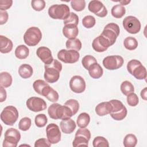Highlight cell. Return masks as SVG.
Returning a JSON list of instances; mask_svg holds the SVG:
<instances>
[{"instance_id":"6da1fadb","label":"cell","mask_w":147,"mask_h":147,"mask_svg":"<svg viewBox=\"0 0 147 147\" xmlns=\"http://www.w3.org/2000/svg\"><path fill=\"white\" fill-rule=\"evenodd\" d=\"M48 113L50 118L53 119H65L73 116L71 109L65 105H61L55 103L52 104L48 109Z\"/></svg>"},{"instance_id":"7a4b0ae2","label":"cell","mask_w":147,"mask_h":147,"mask_svg":"<svg viewBox=\"0 0 147 147\" xmlns=\"http://www.w3.org/2000/svg\"><path fill=\"white\" fill-rule=\"evenodd\" d=\"M44 77L47 82L53 83L57 82L60 77V72L62 69V64L57 60L53 59L52 62L44 65Z\"/></svg>"},{"instance_id":"3957f363","label":"cell","mask_w":147,"mask_h":147,"mask_svg":"<svg viewBox=\"0 0 147 147\" xmlns=\"http://www.w3.org/2000/svg\"><path fill=\"white\" fill-rule=\"evenodd\" d=\"M127 70L137 79L143 80L146 78V69L138 60H130L127 64Z\"/></svg>"},{"instance_id":"277c9868","label":"cell","mask_w":147,"mask_h":147,"mask_svg":"<svg viewBox=\"0 0 147 147\" xmlns=\"http://www.w3.org/2000/svg\"><path fill=\"white\" fill-rule=\"evenodd\" d=\"M70 13L69 7L65 4H55L48 9L49 16L55 20H65Z\"/></svg>"},{"instance_id":"5b68a950","label":"cell","mask_w":147,"mask_h":147,"mask_svg":"<svg viewBox=\"0 0 147 147\" xmlns=\"http://www.w3.org/2000/svg\"><path fill=\"white\" fill-rule=\"evenodd\" d=\"M42 38V33L40 29L36 26L28 28L24 35L25 43L30 47L37 45Z\"/></svg>"},{"instance_id":"8992f818","label":"cell","mask_w":147,"mask_h":147,"mask_svg":"<svg viewBox=\"0 0 147 147\" xmlns=\"http://www.w3.org/2000/svg\"><path fill=\"white\" fill-rule=\"evenodd\" d=\"M112 106V110L110 113V116L115 121H121L127 115V111L122 102L117 99L109 101Z\"/></svg>"},{"instance_id":"52a82bcc","label":"cell","mask_w":147,"mask_h":147,"mask_svg":"<svg viewBox=\"0 0 147 147\" xmlns=\"http://www.w3.org/2000/svg\"><path fill=\"white\" fill-rule=\"evenodd\" d=\"M18 111L13 106L5 107L1 113V119L6 125H13L18 118Z\"/></svg>"},{"instance_id":"ba28073f","label":"cell","mask_w":147,"mask_h":147,"mask_svg":"<svg viewBox=\"0 0 147 147\" xmlns=\"http://www.w3.org/2000/svg\"><path fill=\"white\" fill-rule=\"evenodd\" d=\"M3 147H16L21 138L20 131L14 128H9L5 133Z\"/></svg>"},{"instance_id":"9c48e42d","label":"cell","mask_w":147,"mask_h":147,"mask_svg":"<svg viewBox=\"0 0 147 147\" xmlns=\"http://www.w3.org/2000/svg\"><path fill=\"white\" fill-rule=\"evenodd\" d=\"M120 33L119 26L113 22L107 24L100 35L105 37L113 45L116 41Z\"/></svg>"},{"instance_id":"30bf717a","label":"cell","mask_w":147,"mask_h":147,"mask_svg":"<svg viewBox=\"0 0 147 147\" xmlns=\"http://www.w3.org/2000/svg\"><path fill=\"white\" fill-rule=\"evenodd\" d=\"M91 138L90 131L84 127L79 129L75 135V138L72 142V145L74 147L80 146H88V141Z\"/></svg>"},{"instance_id":"8fae6325","label":"cell","mask_w":147,"mask_h":147,"mask_svg":"<svg viewBox=\"0 0 147 147\" xmlns=\"http://www.w3.org/2000/svg\"><path fill=\"white\" fill-rule=\"evenodd\" d=\"M58 59L64 63L72 64L77 62L80 57L78 51L71 49H61L57 53Z\"/></svg>"},{"instance_id":"7c38bea8","label":"cell","mask_w":147,"mask_h":147,"mask_svg":"<svg viewBox=\"0 0 147 147\" xmlns=\"http://www.w3.org/2000/svg\"><path fill=\"white\" fill-rule=\"evenodd\" d=\"M122 25L124 29L130 34L138 33L141 29L140 21L132 16L126 17L123 20Z\"/></svg>"},{"instance_id":"4fadbf2b","label":"cell","mask_w":147,"mask_h":147,"mask_svg":"<svg viewBox=\"0 0 147 147\" xmlns=\"http://www.w3.org/2000/svg\"><path fill=\"white\" fill-rule=\"evenodd\" d=\"M123 57L119 55L108 56L105 57L102 63L105 68L109 70H115L121 68L123 64Z\"/></svg>"},{"instance_id":"5bb4252c","label":"cell","mask_w":147,"mask_h":147,"mask_svg":"<svg viewBox=\"0 0 147 147\" xmlns=\"http://www.w3.org/2000/svg\"><path fill=\"white\" fill-rule=\"evenodd\" d=\"M46 133L47 139L52 144L58 143L61 140V131L58 125L54 123L49 124L46 127Z\"/></svg>"},{"instance_id":"9a60e30c","label":"cell","mask_w":147,"mask_h":147,"mask_svg":"<svg viewBox=\"0 0 147 147\" xmlns=\"http://www.w3.org/2000/svg\"><path fill=\"white\" fill-rule=\"evenodd\" d=\"M26 105L27 107L33 112L43 111L47 108L46 102L43 99L36 96H32L28 99Z\"/></svg>"},{"instance_id":"2e32d148","label":"cell","mask_w":147,"mask_h":147,"mask_svg":"<svg viewBox=\"0 0 147 147\" xmlns=\"http://www.w3.org/2000/svg\"><path fill=\"white\" fill-rule=\"evenodd\" d=\"M90 11L99 17H105L107 14V10L105 6L100 1H91L88 6Z\"/></svg>"},{"instance_id":"e0dca14e","label":"cell","mask_w":147,"mask_h":147,"mask_svg":"<svg viewBox=\"0 0 147 147\" xmlns=\"http://www.w3.org/2000/svg\"><path fill=\"white\" fill-rule=\"evenodd\" d=\"M86 82L84 79L79 75H75L71 78L69 81V87L75 93L80 94L86 90Z\"/></svg>"},{"instance_id":"ac0fdd59","label":"cell","mask_w":147,"mask_h":147,"mask_svg":"<svg viewBox=\"0 0 147 147\" xmlns=\"http://www.w3.org/2000/svg\"><path fill=\"white\" fill-rule=\"evenodd\" d=\"M111 45L110 42L103 36L99 35L93 40L92 47L94 51L98 52L106 51Z\"/></svg>"},{"instance_id":"d6986e66","label":"cell","mask_w":147,"mask_h":147,"mask_svg":"<svg viewBox=\"0 0 147 147\" xmlns=\"http://www.w3.org/2000/svg\"><path fill=\"white\" fill-rule=\"evenodd\" d=\"M36 55L45 65L51 64L53 60L52 52L48 47H39L36 51Z\"/></svg>"},{"instance_id":"ffe728a7","label":"cell","mask_w":147,"mask_h":147,"mask_svg":"<svg viewBox=\"0 0 147 147\" xmlns=\"http://www.w3.org/2000/svg\"><path fill=\"white\" fill-rule=\"evenodd\" d=\"M76 123L75 121L70 118L63 119L60 123V127L62 131L65 134H71L76 129Z\"/></svg>"},{"instance_id":"44dd1931","label":"cell","mask_w":147,"mask_h":147,"mask_svg":"<svg viewBox=\"0 0 147 147\" xmlns=\"http://www.w3.org/2000/svg\"><path fill=\"white\" fill-rule=\"evenodd\" d=\"M41 95L45 96L50 102H56L59 100V95L57 92L52 88L49 85L46 86L42 90Z\"/></svg>"},{"instance_id":"7402d4cb","label":"cell","mask_w":147,"mask_h":147,"mask_svg":"<svg viewBox=\"0 0 147 147\" xmlns=\"http://www.w3.org/2000/svg\"><path fill=\"white\" fill-rule=\"evenodd\" d=\"M112 109V106L109 102H103L97 105L95 111L98 115L102 117L110 114Z\"/></svg>"},{"instance_id":"603a6c76","label":"cell","mask_w":147,"mask_h":147,"mask_svg":"<svg viewBox=\"0 0 147 147\" xmlns=\"http://www.w3.org/2000/svg\"><path fill=\"white\" fill-rule=\"evenodd\" d=\"M79 29L77 26L74 25H66L63 28V34L68 39L75 38L78 35Z\"/></svg>"},{"instance_id":"cb8c5ba5","label":"cell","mask_w":147,"mask_h":147,"mask_svg":"<svg viewBox=\"0 0 147 147\" xmlns=\"http://www.w3.org/2000/svg\"><path fill=\"white\" fill-rule=\"evenodd\" d=\"M0 51L2 53H7L11 52L13 47L11 40L6 36H0Z\"/></svg>"},{"instance_id":"d4e9b609","label":"cell","mask_w":147,"mask_h":147,"mask_svg":"<svg viewBox=\"0 0 147 147\" xmlns=\"http://www.w3.org/2000/svg\"><path fill=\"white\" fill-rule=\"evenodd\" d=\"M88 71L90 76L93 79H99L103 75V74L102 68L98 63L92 64L89 67Z\"/></svg>"},{"instance_id":"484cf974","label":"cell","mask_w":147,"mask_h":147,"mask_svg":"<svg viewBox=\"0 0 147 147\" xmlns=\"http://www.w3.org/2000/svg\"><path fill=\"white\" fill-rule=\"evenodd\" d=\"M33 72L32 67L28 64H23L18 68V74L23 79L30 78L33 75Z\"/></svg>"},{"instance_id":"4316f807","label":"cell","mask_w":147,"mask_h":147,"mask_svg":"<svg viewBox=\"0 0 147 147\" xmlns=\"http://www.w3.org/2000/svg\"><path fill=\"white\" fill-rule=\"evenodd\" d=\"M90 122V117L87 113H80L76 120V124L80 128H84L87 127Z\"/></svg>"},{"instance_id":"83f0119b","label":"cell","mask_w":147,"mask_h":147,"mask_svg":"<svg viewBox=\"0 0 147 147\" xmlns=\"http://www.w3.org/2000/svg\"><path fill=\"white\" fill-rule=\"evenodd\" d=\"M29 54V48L24 45H18L15 50V56L18 59H25Z\"/></svg>"},{"instance_id":"f1b7e54d","label":"cell","mask_w":147,"mask_h":147,"mask_svg":"<svg viewBox=\"0 0 147 147\" xmlns=\"http://www.w3.org/2000/svg\"><path fill=\"white\" fill-rule=\"evenodd\" d=\"M66 48L68 49L79 51L82 48V42L78 38L68 39L65 42Z\"/></svg>"},{"instance_id":"f546056e","label":"cell","mask_w":147,"mask_h":147,"mask_svg":"<svg viewBox=\"0 0 147 147\" xmlns=\"http://www.w3.org/2000/svg\"><path fill=\"white\" fill-rule=\"evenodd\" d=\"M13 79L11 75L7 72H2L0 74V84L5 88L9 87L12 83Z\"/></svg>"},{"instance_id":"4dcf8cb0","label":"cell","mask_w":147,"mask_h":147,"mask_svg":"<svg viewBox=\"0 0 147 147\" xmlns=\"http://www.w3.org/2000/svg\"><path fill=\"white\" fill-rule=\"evenodd\" d=\"M126 13V9L123 6L121 5H114L111 10V15L116 18H122Z\"/></svg>"},{"instance_id":"1f68e13d","label":"cell","mask_w":147,"mask_h":147,"mask_svg":"<svg viewBox=\"0 0 147 147\" xmlns=\"http://www.w3.org/2000/svg\"><path fill=\"white\" fill-rule=\"evenodd\" d=\"M123 45L126 49L133 51L137 48L138 41L134 37H127L123 41Z\"/></svg>"},{"instance_id":"d6a6232c","label":"cell","mask_w":147,"mask_h":147,"mask_svg":"<svg viewBox=\"0 0 147 147\" xmlns=\"http://www.w3.org/2000/svg\"><path fill=\"white\" fill-rule=\"evenodd\" d=\"M120 88L122 93L126 96L131 93L134 92V91L133 85L130 82L127 80H125L121 83Z\"/></svg>"},{"instance_id":"836d02e7","label":"cell","mask_w":147,"mask_h":147,"mask_svg":"<svg viewBox=\"0 0 147 147\" xmlns=\"http://www.w3.org/2000/svg\"><path fill=\"white\" fill-rule=\"evenodd\" d=\"M137 143V139L133 134H127L123 139V145L125 147H134Z\"/></svg>"},{"instance_id":"e575fe53","label":"cell","mask_w":147,"mask_h":147,"mask_svg":"<svg viewBox=\"0 0 147 147\" xmlns=\"http://www.w3.org/2000/svg\"><path fill=\"white\" fill-rule=\"evenodd\" d=\"M92 145L94 147H109V144L108 141L105 137L97 136L94 139Z\"/></svg>"},{"instance_id":"d590c367","label":"cell","mask_w":147,"mask_h":147,"mask_svg":"<svg viewBox=\"0 0 147 147\" xmlns=\"http://www.w3.org/2000/svg\"><path fill=\"white\" fill-rule=\"evenodd\" d=\"M64 105L68 106L71 109L74 115L77 113L79 109V103L78 101L74 99H71L67 100L65 102Z\"/></svg>"},{"instance_id":"8d00e7d4","label":"cell","mask_w":147,"mask_h":147,"mask_svg":"<svg viewBox=\"0 0 147 147\" xmlns=\"http://www.w3.org/2000/svg\"><path fill=\"white\" fill-rule=\"evenodd\" d=\"M47 85H48V84L44 80L41 79H38L35 80L33 83V87L34 90L37 94L41 95V92L43 88Z\"/></svg>"},{"instance_id":"74e56055","label":"cell","mask_w":147,"mask_h":147,"mask_svg":"<svg viewBox=\"0 0 147 147\" xmlns=\"http://www.w3.org/2000/svg\"><path fill=\"white\" fill-rule=\"evenodd\" d=\"M79 23V17L77 14L73 12H70L68 17L64 20H63V24L66 25H74L77 26Z\"/></svg>"},{"instance_id":"f35d334b","label":"cell","mask_w":147,"mask_h":147,"mask_svg":"<svg viewBox=\"0 0 147 147\" xmlns=\"http://www.w3.org/2000/svg\"><path fill=\"white\" fill-rule=\"evenodd\" d=\"M97 63L95 57L91 55H86L83 57L82 60V64L84 68L87 70L88 69L89 67L94 63Z\"/></svg>"},{"instance_id":"ab89813d","label":"cell","mask_w":147,"mask_h":147,"mask_svg":"<svg viewBox=\"0 0 147 147\" xmlns=\"http://www.w3.org/2000/svg\"><path fill=\"white\" fill-rule=\"evenodd\" d=\"M71 5L74 10L81 11L86 7V2L84 0H73L71 1Z\"/></svg>"},{"instance_id":"60d3db41","label":"cell","mask_w":147,"mask_h":147,"mask_svg":"<svg viewBox=\"0 0 147 147\" xmlns=\"http://www.w3.org/2000/svg\"><path fill=\"white\" fill-rule=\"evenodd\" d=\"M48 122V119L44 114H39L35 117L34 122L38 127H44Z\"/></svg>"},{"instance_id":"b9f144b4","label":"cell","mask_w":147,"mask_h":147,"mask_svg":"<svg viewBox=\"0 0 147 147\" xmlns=\"http://www.w3.org/2000/svg\"><path fill=\"white\" fill-rule=\"evenodd\" d=\"M31 119L29 117H24L19 122L18 128L21 130L26 131L29 129L31 126Z\"/></svg>"},{"instance_id":"7bdbcfd3","label":"cell","mask_w":147,"mask_h":147,"mask_svg":"<svg viewBox=\"0 0 147 147\" xmlns=\"http://www.w3.org/2000/svg\"><path fill=\"white\" fill-rule=\"evenodd\" d=\"M96 20L94 17L88 15L85 16L82 20L83 25L87 29H90L92 28L95 25Z\"/></svg>"},{"instance_id":"ee69618b","label":"cell","mask_w":147,"mask_h":147,"mask_svg":"<svg viewBox=\"0 0 147 147\" xmlns=\"http://www.w3.org/2000/svg\"><path fill=\"white\" fill-rule=\"evenodd\" d=\"M32 8L37 11L42 10L45 7V2L44 0H33L31 2Z\"/></svg>"},{"instance_id":"f6af8a7d","label":"cell","mask_w":147,"mask_h":147,"mask_svg":"<svg viewBox=\"0 0 147 147\" xmlns=\"http://www.w3.org/2000/svg\"><path fill=\"white\" fill-rule=\"evenodd\" d=\"M127 103L129 106L131 107L136 106L139 103V99L138 96L135 93L133 92L127 95Z\"/></svg>"},{"instance_id":"bcb514c9","label":"cell","mask_w":147,"mask_h":147,"mask_svg":"<svg viewBox=\"0 0 147 147\" xmlns=\"http://www.w3.org/2000/svg\"><path fill=\"white\" fill-rule=\"evenodd\" d=\"M51 143L48 139L42 138L38 139L34 143L35 147H49L51 146Z\"/></svg>"},{"instance_id":"7dc6e473","label":"cell","mask_w":147,"mask_h":147,"mask_svg":"<svg viewBox=\"0 0 147 147\" xmlns=\"http://www.w3.org/2000/svg\"><path fill=\"white\" fill-rule=\"evenodd\" d=\"M13 4L12 0H1L0 1V10L5 11L9 9Z\"/></svg>"},{"instance_id":"c3c4849f","label":"cell","mask_w":147,"mask_h":147,"mask_svg":"<svg viewBox=\"0 0 147 147\" xmlns=\"http://www.w3.org/2000/svg\"><path fill=\"white\" fill-rule=\"evenodd\" d=\"M9 15L6 11L0 10V24L3 25L8 20Z\"/></svg>"},{"instance_id":"681fc988","label":"cell","mask_w":147,"mask_h":147,"mask_svg":"<svg viewBox=\"0 0 147 147\" xmlns=\"http://www.w3.org/2000/svg\"><path fill=\"white\" fill-rule=\"evenodd\" d=\"M6 91L4 87L2 86L0 87V102H3L6 99Z\"/></svg>"},{"instance_id":"f907efd6","label":"cell","mask_w":147,"mask_h":147,"mask_svg":"<svg viewBox=\"0 0 147 147\" xmlns=\"http://www.w3.org/2000/svg\"><path fill=\"white\" fill-rule=\"evenodd\" d=\"M140 94H141V98L144 100H146V87H145L143 90H141Z\"/></svg>"},{"instance_id":"816d5d0a","label":"cell","mask_w":147,"mask_h":147,"mask_svg":"<svg viewBox=\"0 0 147 147\" xmlns=\"http://www.w3.org/2000/svg\"><path fill=\"white\" fill-rule=\"evenodd\" d=\"M119 2L121 3V5L123 6V5H127L128 3L130 2V1H119Z\"/></svg>"}]
</instances>
